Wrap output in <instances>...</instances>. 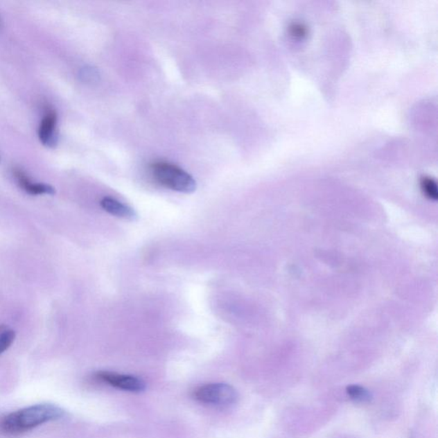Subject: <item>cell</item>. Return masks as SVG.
Returning a JSON list of instances; mask_svg holds the SVG:
<instances>
[{
  "label": "cell",
  "mask_w": 438,
  "mask_h": 438,
  "mask_svg": "<svg viewBox=\"0 0 438 438\" xmlns=\"http://www.w3.org/2000/svg\"><path fill=\"white\" fill-rule=\"evenodd\" d=\"M64 415V411L55 405H35L0 419V433L8 437L20 436L45 423L61 419Z\"/></svg>",
  "instance_id": "6da1fadb"
},
{
  "label": "cell",
  "mask_w": 438,
  "mask_h": 438,
  "mask_svg": "<svg viewBox=\"0 0 438 438\" xmlns=\"http://www.w3.org/2000/svg\"><path fill=\"white\" fill-rule=\"evenodd\" d=\"M151 170L153 177L164 187L184 193H191L196 191L195 179L175 164L157 162L152 164Z\"/></svg>",
  "instance_id": "7a4b0ae2"
},
{
  "label": "cell",
  "mask_w": 438,
  "mask_h": 438,
  "mask_svg": "<svg viewBox=\"0 0 438 438\" xmlns=\"http://www.w3.org/2000/svg\"><path fill=\"white\" fill-rule=\"evenodd\" d=\"M193 397L200 403L210 406L227 407L236 403L238 394L227 383H214L196 389Z\"/></svg>",
  "instance_id": "3957f363"
},
{
  "label": "cell",
  "mask_w": 438,
  "mask_h": 438,
  "mask_svg": "<svg viewBox=\"0 0 438 438\" xmlns=\"http://www.w3.org/2000/svg\"><path fill=\"white\" fill-rule=\"evenodd\" d=\"M96 378L98 380L125 392H141L146 387L145 382L141 378L116 372L100 371L96 374Z\"/></svg>",
  "instance_id": "277c9868"
},
{
  "label": "cell",
  "mask_w": 438,
  "mask_h": 438,
  "mask_svg": "<svg viewBox=\"0 0 438 438\" xmlns=\"http://www.w3.org/2000/svg\"><path fill=\"white\" fill-rule=\"evenodd\" d=\"M57 113L53 109H46L39 129V138L44 145L52 147L56 143Z\"/></svg>",
  "instance_id": "5b68a950"
},
{
  "label": "cell",
  "mask_w": 438,
  "mask_h": 438,
  "mask_svg": "<svg viewBox=\"0 0 438 438\" xmlns=\"http://www.w3.org/2000/svg\"><path fill=\"white\" fill-rule=\"evenodd\" d=\"M100 206L108 213L116 218L129 221L137 220L138 215L133 208L125 205L112 197H105L101 200Z\"/></svg>",
  "instance_id": "8992f818"
},
{
  "label": "cell",
  "mask_w": 438,
  "mask_h": 438,
  "mask_svg": "<svg viewBox=\"0 0 438 438\" xmlns=\"http://www.w3.org/2000/svg\"><path fill=\"white\" fill-rule=\"evenodd\" d=\"M13 174L21 187L27 193H30V195H43V193L53 195L55 193L54 189L51 187L50 185L33 182L30 178L28 177V175L20 168H14Z\"/></svg>",
  "instance_id": "52a82bcc"
},
{
  "label": "cell",
  "mask_w": 438,
  "mask_h": 438,
  "mask_svg": "<svg viewBox=\"0 0 438 438\" xmlns=\"http://www.w3.org/2000/svg\"><path fill=\"white\" fill-rule=\"evenodd\" d=\"M346 392L348 396L356 403H367L371 398L369 390L360 385H349Z\"/></svg>",
  "instance_id": "ba28073f"
},
{
  "label": "cell",
  "mask_w": 438,
  "mask_h": 438,
  "mask_svg": "<svg viewBox=\"0 0 438 438\" xmlns=\"http://www.w3.org/2000/svg\"><path fill=\"white\" fill-rule=\"evenodd\" d=\"M0 356L8 349L14 342L16 334L12 330H6L5 328H0Z\"/></svg>",
  "instance_id": "9c48e42d"
},
{
  "label": "cell",
  "mask_w": 438,
  "mask_h": 438,
  "mask_svg": "<svg viewBox=\"0 0 438 438\" xmlns=\"http://www.w3.org/2000/svg\"><path fill=\"white\" fill-rule=\"evenodd\" d=\"M421 189L426 197L430 200L437 199V186L436 182L430 177H424L421 181Z\"/></svg>",
  "instance_id": "30bf717a"
},
{
  "label": "cell",
  "mask_w": 438,
  "mask_h": 438,
  "mask_svg": "<svg viewBox=\"0 0 438 438\" xmlns=\"http://www.w3.org/2000/svg\"><path fill=\"white\" fill-rule=\"evenodd\" d=\"M290 33L295 37H302L306 35V28L301 24H294L290 27Z\"/></svg>",
  "instance_id": "8fae6325"
},
{
  "label": "cell",
  "mask_w": 438,
  "mask_h": 438,
  "mask_svg": "<svg viewBox=\"0 0 438 438\" xmlns=\"http://www.w3.org/2000/svg\"><path fill=\"white\" fill-rule=\"evenodd\" d=\"M96 76V71L91 68L84 69L82 74V78H86L87 81H92Z\"/></svg>",
  "instance_id": "7c38bea8"
},
{
  "label": "cell",
  "mask_w": 438,
  "mask_h": 438,
  "mask_svg": "<svg viewBox=\"0 0 438 438\" xmlns=\"http://www.w3.org/2000/svg\"><path fill=\"white\" fill-rule=\"evenodd\" d=\"M0 161H1V158H0Z\"/></svg>",
  "instance_id": "4fadbf2b"
},
{
  "label": "cell",
  "mask_w": 438,
  "mask_h": 438,
  "mask_svg": "<svg viewBox=\"0 0 438 438\" xmlns=\"http://www.w3.org/2000/svg\"><path fill=\"white\" fill-rule=\"evenodd\" d=\"M0 23H1V21H0Z\"/></svg>",
  "instance_id": "5bb4252c"
}]
</instances>
